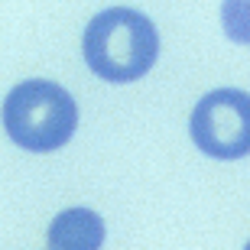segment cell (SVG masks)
Segmentation results:
<instances>
[{"instance_id":"1","label":"cell","mask_w":250,"mask_h":250,"mask_svg":"<svg viewBox=\"0 0 250 250\" xmlns=\"http://www.w3.org/2000/svg\"><path fill=\"white\" fill-rule=\"evenodd\" d=\"M84 62L98 78L114 84L137 82L156 65L159 33L146 13L133 7H111L91 17L82 39Z\"/></svg>"},{"instance_id":"2","label":"cell","mask_w":250,"mask_h":250,"mask_svg":"<svg viewBox=\"0 0 250 250\" xmlns=\"http://www.w3.org/2000/svg\"><path fill=\"white\" fill-rule=\"evenodd\" d=\"M3 127L10 140L33 153H52L75 137L78 104L49 78L20 82L3 101Z\"/></svg>"},{"instance_id":"3","label":"cell","mask_w":250,"mask_h":250,"mask_svg":"<svg viewBox=\"0 0 250 250\" xmlns=\"http://www.w3.org/2000/svg\"><path fill=\"white\" fill-rule=\"evenodd\" d=\"M195 146L211 159L250 156V94L241 88H214L195 104L188 121Z\"/></svg>"},{"instance_id":"4","label":"cell","mask_w":250,"mask_h":250,"mask_svg":"<svg viewBox=\"0 0 250 250\" xmlns=\"http://www.w3.org/2000/svg\"><path fill=\"white\" fill-rule=\"evenodd\" d=\"M104 221L91 208H65L49 224V250H101Z\"/></svg>"},{"instance_id":"5","label":"cell","mask_w":250,"mask_h":250,"mask_svg":"<svg viewBox=\"0 0 250 250\" xmlns=\"http://www.w3.org/2000/svg\"><path fill=\"white\" fill-rule=\"evenodd\" d=\"M221 26L231 42L250 46V0H224L221 3Z\"/></svg>"},{"instance_id":"6","label":"cell","mask_w":250,"mask_h":250,"mask_svg":"<svg viewBox=\"0 0 250 250\" xmlns=\"http://www.w3.org/2000/svg\"><path fill=\"white\" fill-rule=\"evenodd\" d=\"M244 250H250V241H247V247H244Z\"/></svg>"}]
</instances>
